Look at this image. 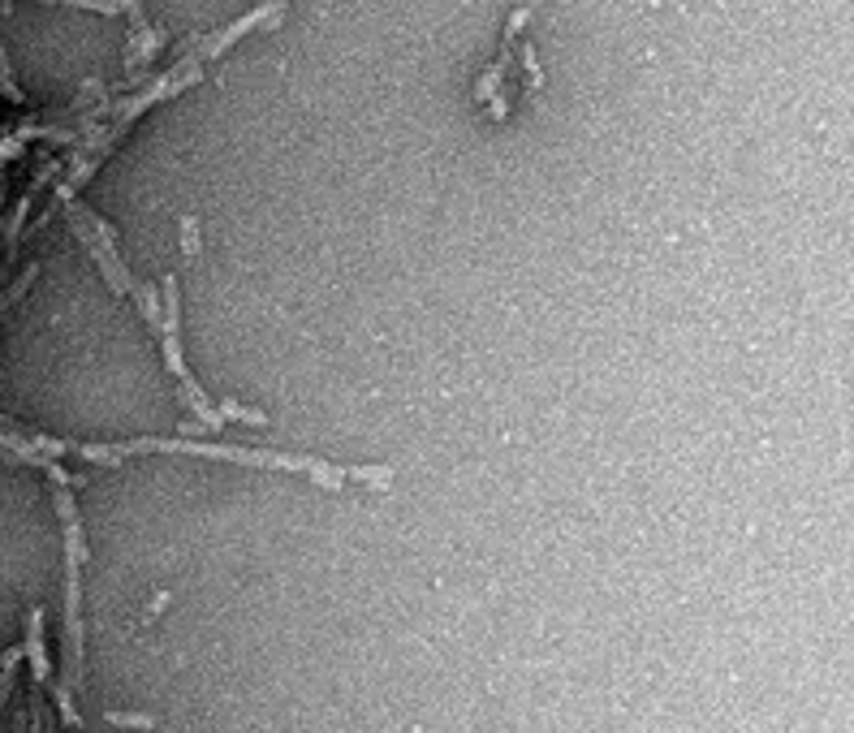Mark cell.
<instances>
[{
  "mask_svg": "<svg viewBox=\"0 0 854 733\" xmlns=\"http://www.w3.org/2000/svg\"><path fill=\"white\" fill-rule=\"evenodd\" d=\"M496 82H501V66L488 69V74L479 78V91H475V96H479V100H493V96H496Z\"/></svg>",
  "mask_w": 854,
  "mask_h": 733,
  "instance_id": "12",
  "label": "cell"
},
{
  "mask_svg": "<svg viewBox=\"0 0 854 733\" xmlns=\"http://www.w3.org/2000/svg\"><path fill=\"white\" fill-rule=\"evenodd\" d=\"M52 479V505L66 531V661H61V682H57V707L61 721L78 725V695L87 691V652H83V557H87V535H83V518L74 505V483L69 475L57 467H48Z\"/></svg>",
  "mask_w": 854,
  "mask_h": 733,
  "instance_id": "2",
  "label": "cell"
},
{
  "mask_svg": "<svg viewBox=\"0 0 854 733\" xmlns=\"http://www.w3.org/2000/svg\"><path fill=\"white\" fill-rule=\"evenodd\" d=\"M182 246H186V255H195V251H198V225H195V216H186V221H182Z\"/></svg>",
  "mask_w": 854,
  "mask_h": 733,
  "instance_id": "11",
  "label": "cell"
},
{
  "mask_svg": "<svg viewBox=\"0 0 854 733\" xmlns=\"http://www.w3.org/2000/svg\"><path fill=\"white\" fill-rule=\"evenodd\" d=\"M281 18H285V0H263V4H255L246 18H237L233 27H225V31H216V35H207L203 43H195V57L198 61H216V57H225L233 43L242 39V35H251V31H260V27H281Z\"/></svg>",
  "mask_w": 854,
  "mask_h": 733,
  "instance_id": "5",
  "label": "cell"
},
{
  "mask_svg": "<svg viewBox=\"0 0 854 733\" xmlns=\"http://www.w3.org/2000/svg\"><path fill=\"white\" fill-rule=\"evenodd\" d=\"M122 9H126V18L134 22V35L147 31V13H143V0H117Z\"/></svg>",
  "mask_w": 854,
  "mask_h": 733,
  "instance_id": "10",
  "label": "cell"
},
{
  "mask_svg": "<svg viewBox=\"0 0 854 733\" xmlns=\"http://www.w3.org/2000/svg\"><path fill=\"white\" fill-rule=\"evenodd\" d=\"M161 43H165V35H161V31H152V27H147V31H138V35H134V39H130V43H126V69H130L134 78H138L143 69H147V66H152V61H156V52H161Z\"/></svg>",
  "mask_w": 854,
  "mask_h": 733,
  "instance_id": "7",
  "label": "cell"
},
{
  "mask_svg": "<svg viewBox=\"0 0 854 733\" xmlns=\"http://www.w3.org/2000/svg\"><path fill=\"white\" fill-rule=\"evenodd\" d=\"M0 96L9 104H22V91L13 82V69H9V57H4V43H0Z\"/></svg>",
  "mask_w": 854,
  "mask_h": 733,
  "instance_id": "8",
  "label": "cell"
},
{
  "mask_svg": "<svg viewBox=\"0 0 854 733\" xmlns=\"http://www.w3.org/2000/svg\"><path fill=\"white\" fill-rule=\"evenodd\" d=\"M27 661H31V677H35V686H48V673H52V665H48V647H43V608H31V617H27Z\"/></svg>",
  "mask_w": 854,
  "mask_h": 733,
  "instance_id": "6",
  "label": "cell"
},
{
  "mask_svg": "<svg viewBox=\"0 0 854 733\" xmlns=\"http://www.w3.org/2000/svg\"><path fill=\"white\" fill-rule=\"evenodd\" d=\"M113 725H138V730H156V716H138V712H108Z\"/></svg>",
  "mask_w": 854,
  "mask_h": 733,
  "instance_id": "9",
  "label": "cell"
},
{
  "mask_svg": "<svg viewBox=\"0 0 854 733\" xmlns=\"http://www.w3.org/2000/svg\"><path fill=\"white\" fill-rule=\"evenodd\" d=\"M66 207V221H69V229L78 234V242L87 246V255L96 260V267L104 272V281L113 285V294L117 299H138V290H143V281L134 276L130 267H126V260H122V251H117V237H113V229L99 221L96 212L87 207V203H78V199H69L61 203Z\"/></svg>",
  "mask_w": 854,
  "mask_h": 733,
  "instance_id": "4",
  "label": "cell"
},
{
  "mask_svg": "<svg viewBox=\"0 0 854 733\" xmlns=\"http://www.w3.org/2000/svg\"><path fill=\"white\" fill-rule=\"evenodd\" d=\"M156 345L165 354L168 375L177 380V393H182V405H186V423L191 428H203V432H225L230 423H251V428H263V410H246L237 401H212L198 380L186 366V354H182V290H177V276H165L161 281V324H156Z\"/></svg>",
  "mask_w": 854,
  "mask_h": 733,
  "instance_id": "3",
  "label": "cell"
},
{
  "mask_svg": "<svg viewBox=\"0 0 854 733\" xmlns=\"http://www.w3.org/2000/svg\"><path fill=\"white\" fill-rule=\"evenodd\" d=\"M66 453L91 462V467H122L143 453H177V458H207V462H237V467L255 470H290V475H307L316 488L341 492L346 483H367L376 492H389L397 479L394 467H341V462H324L311 453H276V449H242V444H207V440H161V436H138V440H117V444H78L66 440Z\"/></svg>",
  "mask_w": 854,
  "mask_h": 733,
  "instance_id": "1",
  "label": "cell"
},
{
  "mask_svg": "<svg viewBox=\"0 0 854 733\" xmlns=\"http://www.w3.org/2000/svg\"><path fill=\"white\" fill-rule=\"evenodd\" d=\"M523 27H526V9H518V13L510 18V31H505V48H510V43L518 39V31H523Z\"/></svg>",
  "mask_w": 854,
  "mask_h": 733,
  "instance_id": "13",
  "label": "cell"
}]
</instances>
